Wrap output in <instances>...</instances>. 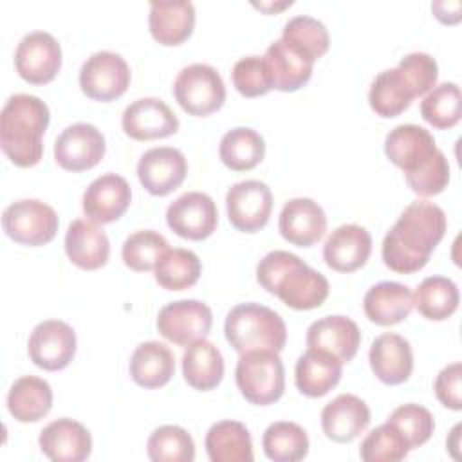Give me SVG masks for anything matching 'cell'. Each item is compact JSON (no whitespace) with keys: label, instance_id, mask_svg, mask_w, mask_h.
<instances>
[{"label":"cell","instance_id":"obj_46","mask_svg":"<svg viewBox=\"0 0 462 462\" xmlns=\"http://www.w3.org/2000/svg\"><path fill=\"white\" fill-rule=\"evenodd\" d=\"M404 175L411 191L422 197H431L446 189L449 182V164L446 155L437 150L424 164Z\"/></svg>","mask_w":462,"mask_h":462},{"label":"cell","instance_id":"obj_1","mask_svg":"<svg viewBox=\"0 0 462 462\" xmlns=\"http://www.w3.org/2000/svg\"><path fill=\"white\" fill-rule=\"evenodd\" d=\"M446 233V213L433 202L413 200L383 238V262L395 273L422 269Z\"/></svg>","mask_w":462,"mask_h":462},{"label":"cell","instance_id":"obj_23","mask_svg":"<svg viewBox=\"0 0 462 462\" xmlns=\"http://www.w3.org/2000/svg\"><path fill=\"white\" fill-rule=\"evenodd\" d=\"M370 424V408L354 393H341L321 410L323 433L334 442H350Z\"/></svg>","mask_w":462,"mask_h":462},{"label":"cell","instance_id":"obj_13","mask_svg":"<svg viewBox=\"0 0 462 462\" xmlns=\"http://www.w3.org/2000/svg\"><path fill=\"white\" fill-rule=\"evenodd\" d=\"M27 350L36 366L49 372L61 370L76 354V332L61 319H45L32 328Z\"/></svg>","mask_w":462,"mask_h":462},{"label":"cell","instance_id":"obj_4","mask_svg":"<svg viewBox=\"0 0 462 462\" xmlns=\"http://www.w3.org/2000/svg\"><path fill=\"white\" fill-rule=\"evenodd\" d=\"M226 339L236 352L273 350L280 352L287 341V327L282 316L260 303H238L224 323Z\"/></svg>","mask_w":462,"mask_h":462},{"label":"cell","instance_id":"obj_29","mask_svg":"<svg viewBox=\"0 0 462 462\" xmlns=\"http://www.w3.org/2000/svg\"><path fill=\"white\" fill-rule=\"evenodd\" d=\"M274 88L282 92H294L301 88L312 76L314 60L296 47L285 43L282 38L274 40L263 54Z\"/></svg>","mask_w":462,"mask_h":462},{"label":"cell","instance_id":"obj_25","mask_svg":"<svg viewBox=\"0 0 462 462\" xmlns=\"http://www.w3.org/2000/svg\"><path fill=\"white\" fill-rule=\"evenodd\" d=\"M437 150L433 135L426 128L411 123L397 125L384 139L386 157L404 173L417 170Z\"/></svg>","mask_w":462,"mask_h":462},{"label":"cell","instance_id":"obj_20","mask_svg":"<svg viewBox=\"0 0 462 462\" xmlns=\"http://www.w3.org/2000/svg\"><path fill=\"white\" fill-rule=\"evenodd\" d=\"M372 253V236L359 224L336 227L323 245V258L328 267L339 273H352L363 267Z\"/></svg>","mask_w":462,"mask_h":462},{"label":"cell","instance_id":"obj_47","mask_svg":"<svg viewBox=\"0 0 462 462\" xmlns=\"http://www.w3.org/2000/svg\"><path fill=\"white\" fill-rule=\"evenodd\" d=\"M397 69L406 78L408 85L415 92V96H422L430 92L439 78V65L435 58L426 52H410L401 58Z\"/></svg>","mask_w":462,"mask_h":462},{"label":"cell","instance_id":"obj_38","mask_svg":"<svg viewBox=\"0 0 462 462\" xmlns=\"http://www.w3.org/2000/svg\"><path fill=\"white\" fill-rule=\"evenodd\" d=\"M155 280L162 289L184 291L197 283L202 263L200 258L184 247L168 249L153 267Z\"/></svg>","mask_w":462,"mask_h":462},{"label":"cell","instance_id":"obj_27","mask_svg":"<svg viewBox=\"0 0 462 462\" xmlns=\"http://www.w3.org/2000/svg\"><path fill=\"white\" fill-rule=\"evenodd\" d=\"M363 309L366 318L375 325H397L410 316L413 309V294L410 287L399 282H379L366 291Z\"/></svg>","mask_w":462,"mask_h":462},{"label":"cell","instance_id":"obj_8","mask_svg":"<svg viewBox=\"0 0 462 462\" xmlns=\"http://www.w3.org/2000/svg\"><path fill=\"white\" fill-rule=\"evenodd\" d=\"M130 76V67L121 54L97 51L83 61L79 69V87L96 101H114L126 92Z\"/></svg>","mask_w":462,"mask_h":462},{"label":"cell","instance_id":"obj_3","mask_svg":"<svg viewBox=\"0 0 462 462\" xmlns=\"http://www.w3.org/2000/svg\"><path fill=\"white\" fill-rule=\"evenodd\" d=\"M49 121V106L36 96L14 94L5 101L0 114V146L13 164L29 168L40 162Z\"/></svg>","mask_w":462,"mask_h":462},{"label":"cell","instance_id":"obj_24","mask_svg":"<svg viewBox=\"0 0 462 462\" xmlns=\"http://www.w3.org/2000/svg\"><path fill=\"white\" fill-rule=\"evenodd\" d=\"M65 253L74 265L94 271L108 262L110 242L97 222L76 218L69 224L65 233Z\"/></svg>","mask_w":462,"mask_h":462},{"label":"cell","instance_id":"obj_16","mask_svg":"<svg viewBox=\"0 0 462 462\" xmlns=\"http://www.w3.org/2000/svg\"><path fill=\"white\" fill-rule=\"evenodd\" d=\"M126 135L137 141H150L173 135L179 130L175 112L159 97H139L132 101L121 117Z\"/></svg>","mask_w":462,"mask_h":462},{"label":"cell","instance_id":"obj_14","mask_svg":"<svg viewBox=\"0 0 462 462\" xmlns=\"http://www.w3.org/2000/svg\"><path fill=\"white\" fill-rule=\"evenodd\" d=\"M105 150L106 144L103 134L90 123H74L54 141V159L69 171L94 168L103 159Z\"/></svg>","mask_w":462,"mask_h":462},{"label":"cell","instance_id":"obj_28","mask_svg":"<svg viewBox=\"0 0 462 462\" xmlns=\"http://www.w3.org/2000/svg\"><path fill=\"white\" fill-rule=\"evenodd\" d=\"M148 25L162 45H179L189 38L195 25V5L189 0H159L150 4Z\"/></svg>","mask_w":462,"mask_h":462},{"label":"cell","instance_id":"obj_22","mask_svg":"<svg viewBox=\"0 0 462 462\" xmlns=\"http://www.w3.org/2000/svg\"><path fill=\"white\" fill-rule=\"evenodd\" d=\"M368 359L372 372L384 384H401L408 381L413 370L411 345L395 332L377 336L370 345Z\"/></svg>","mask_w":462,"mask_h":462},{"label":"cell","instance_id":"obj_45","mask_svg":"<svg viewBox=\"0 0 462 462\" xmlns=\"http://www.w3.org/2000/svg\"><path fill=\"white\" fill-rule=\"evenodd\" d=\"M233 85L245 97L267 94L273 85V74L263 56H244L233 65Z\"/></svg>","mask_w":462,"mask_h":462},{"label":"cell","instance_id":"obj_19","mask_svg":"<svg viewBox=\"0 0 462 462\" xmlns=\"http://www.w3.org/2000/svg\"><path fill=\"white\" fill-rule=\"evenodd\" d=\"M38 442L42 453L54 462H81L92 451L90 431L69 417L49 422L42 430Z\"/></svg>","mask_w":462,"mask_h":462},{"label":"cell","instance_id":"obj_6","mask_svg":"<svg viewBox=\"0 0 462 462\" xmlns=\"http://www.w3.org/2000/svg\"><path fill=\"white\" fill-rule=\"evenodd\" d=\"M173 94L188 114L209 116L224 105L226 85L215 67L208 63H191L177 74Z\"/></svg>","mask_w":462,"mask_h":462},{"label":"cell","instance_id":"obj_32","mask_svg":"<svg viewBox=\"0 0 462 462\" xmlns=\"http://www.w3.org/2000/svg\"><path fill=\"white\" fill-rule=\"evenodd\" d=\"M206 451L213 462H253V439L238 420H218L206 433Z\"/></svg>","mask_w":462,"mask_h":462},{"label":"cell","instance_id":"obj_34","mask_svg":"<svg viewBox=\"0 0 462 462\" xmlns=\"http://www.w3.org/2000/svg\"><path fill=\"white\" fill-rule=\"evenodd\" d=\"M413 97H417L415 92L397 67L379 72L368 90V103L381 117L399 116L410 106Z\"/></svg>","mask_w":462,"mask_h":462},{"label":"cell","instance_id":"obj_10","mask_svg":"<svg viewBox=\"0 0 462 462\" xmlns=\"http://www.w3.org/2000/svg\"><path fill=\"white\" fill-rule=\"evenodd\" d=\"M213 325L211 309L199 300H177L166 303L157 314V330L168 341L188 346L209 334Z\"/></svg>","mask_w":462,"mask_h":462},{"label":"cell","instance_id":"obj_2","mask_svg":"<svg viewBox=\"0 0 462 462\" xmlns=\"http://www.w3.org/2000/svg\"><path fill=\"white\" fill-rule=\"evenodd\" d=\"M258 283L276 294L287 307L309 310L319 307L328 296V280L289 251H271L256 265Z\"/></svg>","mask_w":462,"mask_h":462},{"label":"cell","instance_id":"obj_39","mask_svg":"<svg viewBox=\"0 0 462 462\" xmlns=\"http://www.w3.org/2000/svg\"><path fill=\"white\" fill-rule=\"evenodd\" d=\"M148 457L153 462H191L195 442L191 435L175 424H164L148 437Z\"/></svg>","mask_w":462,"mask_h":462},{"label":"cell","instance_id":"obj_18","mask_svg":"<svg viewBox=\"0 0 462 462\" xmlns=\"http://www.w3.org/2000/svg\"><path fill=\"white\" fill-rule=\"evenodd\" d=\"M278 229L289 244L309 247L325 235L327 215L312 199L296 197L283 204L278 218Z\"/></svg>","mask_w":462,"mask_h":462},{"label":"cell","instance_id":"obj_43","mask_svg":"<svg viewBox=\"0 0 462 462\" xmlns=\"http://www.w3.org/2000/svg\"><path fill=\"white\" fill-rule=\"evenodd\" d=\"M410 451L406 439L388 420L374 428L361 442L359 455L366 462H397Z\"/></svg>","mask_w":462,"mask_h":462},{"label":"cell","instance_id":"obj_26","mask_svg":"<svg viewBox=\"0 0 462 462\" xmlns=\"http://www.w3.org/2000/svg\"><path fill=\"white\" fill-rule=\"evenodd\" d=\"M343 363L319 348H307L294 366V383L307 397L327 395L341 379Z\"/></svg>","mask_w":462,"mask_h":462},{"label":"cell","instance_id":"obj_31","mask_svg":"<svg viewBox=\"0 0 462 462\" xmlns=\"http://www.w3.org/2000/svg\"><path fill=\"white\" fill-rule=\"evenodd\" d=\"M182 375L195 390H213L224 377V357L208 339L189 343L182 354Z\"/></svg>","mask_w":462,"mask_h":462},{"label":"cell","instance_id":"obj_35","mask_svg":"<svg viewBox=\"0 0 462 462\" xmlns=\"http://www.w3.org/2000/svg\"><path fill=\"white\" fill-rule=\"evenodd\" d=\"M218 155L229 170L245 171L262 162L265 155V141L256 130L236 126L226 132L220 139Z\"/></svg>","mask_w":462,"mask_h":462},{"label":"cell","instance_id":"obj_5","mask_svg":"<svg viewBox=\"0 0 462 462\" xmlns=\"http://www.w3.org/2000/svg\"><path fill=\"white\" fill-rule=\"evenodd\" d=\"M235 379L245 401L258 406L276 402L285 390V368L278 352L273 350L242 352Z\"/></svg>","mask_w":462,"mask_h":462},{"label":"cell","instance_id":"obj_9","mask_svg":"<svg viewBox=\"0 0 462 462\" xmlns=\"http://www.w3.org/2000/svg\"><path fill=\"white\" fill-rule=\"evenodd\" d=\"M14 67L27 83L43 85L52 81L61 67L58 40L45 31L27 32L16 45Z\"/></svg>","mask_w":462,"mask_h":462},{"label":"cell","instance_id":"obj_48","mask_svg":"<svg viewBox=\"0 0 462 462\" xmlns=\"http://www.w3.org/2000/svg\"><path fill=\"white\" fill-rule=\"evenodd\" d=\"M460 377H462V365L451 363L444 366L437 379H435V395L437 399L449 410L458 411L462 408V397H460Z\"/></svg>","mask_w":462,"mask_h":462},{"label":"cell","instance_id":"obj_37","mask_svg":"<svg viewBox=\"0 0 462 462\" xmlns=\"http://www.w3.org/2000/svg\"><path fill=\"white\" fill-rule=\"evenodd\" d=\"M262 446L267 458L274 462H298L309 453V437L300 424L278 420L263 431Z\"/></svg>","mask_w":462,"mask_h":462},{"label":"cell","instance_id":"obj_41","mask_svg":"<svg viewBox=\"0 0 462 462\" xmlns=\"http://www.w3.org/2000/svg\"><path fill=\"white\" fill-rule=\"evenodd\" d=\"M420 116L435 128H451L460 121V88L453 81L433 87L420 101Z\"/></svg>","mask_w":462,"mask_h":462},{"label":"cell","instance_id":"obj_11","mask_svg":"<svg viewBox=\"0 0 462 462\" xmlns=\"http://www.w3.org/2000/svg\"><path fill=\"white\" fill-rule=\"evenodd\" d=\"M226 208L233 227L254 233L269 222L273 211L271 188L256 179L240 180L227 189Z\"/></svg>","mask_w":462,"mask_h":462},{"label":"cell","instance_id":"obj_21","mask_svg":"<svg viewBox=\"0 0 462 462\" xmlns=\"http://www.w3.org/2000/svg\"><path fill=\"white\" fill-rule=\"evenodd\" d=\"M307 346L319 348L336 356L341 363H348L357 354L361 332L356 321L346 316H325L310 323L307 328Z\"/></svg>","mask_w":462,"mask_h":462},{"label":"cell","instance_id":"obj_44","mask_svg":"<svg viewBox=\"0 0 462 462\" xmlns=\"http://www.w3.org/2000/svg\"><path fill=\"white\" fill-rule=\"evenodd\" d=\"M388 422L393 424L401 431V435L406 439L410 449L419 448L424 442H428L435 430V420H433L431 411L415 402L397 406L390 413Z\"/></svg>","mask_w":462,"mask_h":462},{"label":"cell","instance_id":"obj_12","mask_svg":"<svg viewBox=\"0 0 462 462\" xmlns=\"http://www.w3.org/2000/svg\"><path fill=\"white\" fill-rule=\"evenodd\" d=\"M166 224L182 238L204 240L217 229L218 209L208 193L188 191L168 206Z\"/></svg>","mask_w":462,"mask_h":462},{"label":"cell","instance_id":"obj_17","mask_svg":"<svg viewBox=\"0 0 462 462\" xmlns=\"http://www.w3.org/2000/svg\"><path fill=\"white\" fill-rule=\"evenodd\" d=\"M132 200V189L125 177L103 173L83 193V211L88 220L108 224L123 217Z\"/></svg>","mask_w":462,"mask_h":462},{"label":"cell","instance_id":"obj_36","mask_svg":"<svg viewBox=\"0 0 462 462\" xmlns=\"http://www.w3.org/2000/svg\"><path fill=\"white\" fill-rule=\"evenodd\" d=\"M458 300V289L453 280L446 276H428L419 283L413 305L424 318L442 321L457 310Z\"/></svg>","mask_w":462,"mask_h":462},{"label":"cell","instance_id":"obj_42","mask_svg":"<svg viewBox=\"0 0 462 462\" xmlns=\"http://www.w3.org/2000/svg\"><path fill=\"white\" fill-rule=\"evenodd\" d=\"M168 240L153 231V229H141L132 233L121 249V256L126 267L132 271H150L155 267L159 258L168 251Z\"/></svg>","mask_w":462,"mask_h":462},{"label":"cell","instance_id":"obj_33","mask_svg":"<svg viewBox=\"0 0 462 462\" xmlns=\"http://www.w3.org/2000/svg\"><path fill=\"white\" fill-rule=\"evenodd\" d=\"M9 413L20 422H36L52 408L51 384L36 375H23L13 383L7 393Z\"/></svg>","mask_w":462,"mask_h":462},{"label":"cell","instance_id":"obj_40","mask_svg":"<svg viewBox=\"0 0 462 462\" xmlns=\"http://www.w3.org/2000/svg\"><path fill=\"white\" fill-rule=\"evenodd\" d=\"M282 40L310 56L314 61L328 51L330 36L323 22L309 14H296L285 25Z\"/></svg>","mask_w":462,"mask_h":462},{"label":"cell","instance_id":"obj_15","mask_svg":"<svg viewBox=\"0 0 462 462\" xmlns=\"http://www.w3.org/2000/svg\"><path fill=\"white\" fill-rule=\"evenodd\" d=\"M188 173L184 153L173 146H157L146 150L137 162V177L152 195L164 197L177 189Z\"/></svg>","mask_w":462,"mask_h":462},{"label":"cell","instance_id":"obj_7","mask_svg":"<svg viewBox=\"0 0 462 462\" xmlns=\"http://www.w3.org/2000/svg\"><path fill=\"white\" fill-rule=\"evenodd\" d=\"M58 224L56 211L38 199L16 200L2 213L5 235L23 245L49 244L56 236Z\"/></svg>","mask_w":462,"mask_h":462},{"label":"cell","instance_id":"obj_30","mask_svg":"<svg viewBox=\"0 0 462 462\" xmlns=\"http://www.w3.org/2000/svg\"><path fill=\"white\" fill-rule=\"evenodd\" d=\"M128 372L143 388L164 386L175 374L173 352L164 343L144 341L132 352Z\"/></svg>","mask_w":462,"mask_h":462}]
</instances>
